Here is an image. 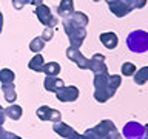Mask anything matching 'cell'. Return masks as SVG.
Masks as SVG:
<instances>
[{
    "mask_svg": "<svg viewBox=\"0 0 148 139\" xmlns=\"http://www.w3.org/2000/svg\"><path fill=\"white\" fill-rule=\"evenodd\" d=\"M147 136V127L136 120H130L125 124L122 130V138L125 139H145Z\"/></svg>",
    "mask_w": 148,
    "mask_h": 139,
    "instance_id": "4",
    "label": "cell"
},
{
    "mask_svg": "<svg viewBox=\"0 0 148 139\" xmlns=\"http://www.w3.org/2000/svg\"><path fill=\"white\" fill-rule=\"evenodd\" d=\"M90 70L94 74H106L108 73V68L105 65V56L96 53L90 59Z\"/></svg>",
    "mask_w": 148,
    "mask_h": 139,
    "instance_id": "11",
    "label": "cell"
},
{
    "mask_svg": "<svg viewBox=\"0 0 148 139\" xmlns=\"http://www.w3.org/2000/svg\"><path fill=\"white\" fill-rule=\"evenodd\" d=\"M0 110H3V108H2V105H0Z\"/></svg>",
    "mask_w": 148,
    "mask_h": 139,
    "instance_id": "35",
    "label": "cell"
},
{
    "mask_svg": "<svg viewBox=\"0 0 148 139\" xmlns=\"http://www.w3.org/2000/svg\"><path fill=\"white\" fill-rule=\"evenodd\" d=\"M105 2L108 5L110 11L113 12L116 17H125L133 11L131 6H130L125 0H105Z\"/></svg>",
    "mask_w": 148,
    "mask_h": 139,
    "instance_id": "8",
    "label": "cell"
},
{
    "mask_svg": "<svg viewBox=\"0 0 148 139\" xmlns=\"http://www.w3.org/2000/svg\"><path fill=\"white\" fill-rule=\"evenodd\" d=\"M83 134H85L88 139H114L119 134V131H117V128H116L113 120L103 119V120H100L96 127L88 128Z\"/></svg>",
    "mask_w": 148,
    "mask_h": 139,
    "instance_id": "1",
    "label": "cell"
},
{
    "mask_svg": "<svg viewBox=\"0 0 148 139\" xmlns=\"http://www.w3.org/2000/svg\"><path fill=\"white\" fill-rule=\"evenodd\" d=\"M29 2V5H34V6H39V5L43 3V0H28Z\"/></svg>",
    "mask_w": 148,
    "mask_h": 139,
    "instance_id": "31",
    "label": "cell"
},
{
    "mask_svg": "<svg viewBox=\"0 0 148 139\" xmlns=\"http://www.w3.org/2000/svg\"><path fill=\"white\" fill-rule=\"evenodd\" d=\"M3 139H22V138L17 136V134H14V133H11V131H6L5 136H3Z\"/></svg>",
    "mask_w": 148,
    "mask_h": 139,
    "instance_id": "30",
    "label": "cell"
},
{
    "mask_svg": "<svg viewBox=\"0 0 148 139\" xmlns=\"http://www.w3.org/2000/svg\"><path fill=\"white\" fill-rule=\"evenodd\" d=\"M133 81L136 85H143V83H147L148 81V67H143L140 70H136V73L133 74Z\"/></svg>",
    "mask_w": 148,
    "mask_h": 139,
    "instance_id": "20",
    "label": "cell"
},
{
    "mask_svg": "<svg viewBox=\"0 0 148 139\" xmlns=\"http://www.w3.org/2000/svg\"><path fill=\"white\" fill-rule=\"evenodd\" d=\"M40 37H42V40H43L45 43H46V42H49L54 37V28H45Z\"/></svg>",
    "mask_w": 148,
    "mask_h": 139,
    "instance_id": "28",
    "label": "cell"
},
{
    "mask_svg": "<svg viewBox=\"0 0 148 139\" xmlns=\"http://www.w3.org/2000/svg\"><path fill=\"white\" fill-rule=\"evenodd\" d=\"M120 70H122V74H123V76H133V74L136 73V65L131 63V62H125Z\"/></svg>",
    "mask_w": 148,
    "mask_h": 139,
    "instance_id": "26",
    "label": "cell"
},
{
    "mask_svg": "<svg viewBox=\"0 0 148 139\" xmlns=\"http://www.w3.org/2000/svg\"><path fill=\"white\" fill-rule=\"evenodd\" d=\"M2 91H3V96L6 102L9 104H14L17 99V93H16V85L14 83H6V85H2Z\"/></svg>",
    "mask_w": 148,
    "mask_h": 139,
    "instance_id": "17",
    "label": "cell"
},
{
    "mask_svg": "<svg viewBox=\"0 0 148 139\" xmlns=\"http://www.w3.org/2000/svg\"><path fill=\"white\" fill-rule=\"evenodd\" d=\"M34 14L37 16V19H39V22L43 26H46V28H54L56 25H57V22H59L57 17L53 16L51 9L46 6V5H43V3L34 8Z\"/></svg>",
    "mask_w": 148,
    "mask_h": 139,
    "instance_id": "5",
    "label": "cell"
},
{
    "mask_svg": "<svg viewBox=\"0 0 148 139\" xmlns=\"http://www.w3.org/2000/svg\"><path fill=\"white\" fill-rule=\"evenodd\" d=\"M71 20L76 23V25H79V26H82V28H86V25H88V22H90V19H88V16L85 12H80V11H74L71 16H68Z\"/></svg>",
    "mask_w": 148,
    "mask_h": 139,
    "instance_id": "19",
    "label": "cell"
},
{
    "mask_svg": "<svg viewBox=\"0 0 148 139\" xmlns=\"http://www.w3.org/2000/svg\"><path fill=\"white\" fill-rule=\"evenodd\" d=\"M36 114H37V118H39L40 120H49V122H59L60 119H62V114H60V111L59 110H56V108H51V107L48 105H42L37 108L36 111Z\"/></svg>",
    "mask_w": 148,
    "mask_h": 139,
    "instance_id": "9",
    "label": "cell"
},
{
    "mask_svg": "<svg viewBox=\"0 0 148 139\" xmlns=\"http://www.w3.org/2000/svg\"><path fill=\"white\" fill-rule=\"evenodd\" d=\"M3 113H5V116H6V118H9V119L18 120V119L22 118V114H23V110H22L20 105L11 104L9 107H6V108H3Z\"/></svg>",
    "mask_w": 148,
    "mask_h": 139,
    "instance_id": "16",
    "label": "cell"
},
{
    "mask_svg": "<svg viewBox=\"0 0 148 139\" xmlns=\"http://www.w3.org/2000/svg\"><path fill=\"white\" fill-rule=\"evenodd\" d=\"M114 139H125V138H122V134H117V136H116ZM145 139H147V138H145Z\"/></svg>",
    "mask_w": 148,
    "mask_h": 139,
    "instance_id": "34",
    "label": "cell"
},
{
    "mask_svg": "<svg viewBox=\"0 0 148 139\" xmlns=\"http://www.w3.org/2000/svg\"><path fill=\"white\" fill-rule=\"evenodd\" d=\"M56 97L60 102H74L79 97V88L76 85H68V87H60L56 91Z\"/></svg>",
    "mask_w": 148,
    "mask_h": 139,
    "instance_id": "10",
    "label": "cell"
},
{
    "mask_svg": "<svg viewBox=\"0 0 148 139\" xmlns=\"http://www.w3.org/2000/svg\"><path fill=\"white\" fill-rule=\"evenodd\" d=\"M2 30H3V14L0 11V32H2Z\"/></svg>",
    "mask_w": 148,
    "mask_h": 139,
    "instance_id": "32",
    "label": "cell"
},
{
    "mask_svg": "<svg viewBox=\"0 0 148 139\" xmlns=\"http://www.w3.org/2000/svg\"><path fill=\"white\" fill-rule=\"evenodd\" d=\"M14 79H16V74H14L12 70H9V68H2L0 70V82H2V85L14 83Z\"/></svg>",
    "mask_w": 148,
    "mask_h": 139,
    "instance_id": "22",
    "label": "cell"
},
{
    "mask_svg": "<svg viewBox=\"0 0 148 139\" xmlns=\"http://www.w3.org/2000/svg\"><path fill=\"white\" fill-rule=\"evenodd\" d=\"M5 133H6V130H5L2 125H0V139H3V136H5Z\"/></svg>",
    "mask_w": 148,
    "mask_h": 139,
    "instance_id": "33",
    "label": "cell"
},
{
    "mask_svg": "<svg viewBox=\"0 0 148 139\" xmlns=\"http://www.w3.org/2000/svg\"><path fill=\"white\" fill-rule=\"evenodd\" d=\"M127 46L131 53H145L148 50V32L142 30L131 31L127 37Z\"/></svg>",
    "mask_w": 148,
    "mask_h": 139,
    "instance_id": "3",
    "label": "cell"
},
{
    "mask_svg": "<svg viewBox=\"0 0 148 139\" xmlns=\"http://www.w3.org/2000/svg\"><path fill=\"white\" fill-rule=\"evenodd\" d=\"M120 83H122V77L119 74H113V76L108 77V88L113 93H116V90L120 87Z\"/></svg>",
    "mask_w": 148,
    "mask_h": 139,
    "instance_id": "25",
    "label": "cell"
},
{
    "mask_svg": "<svg viewBox=\"0 0 148 139\" xmlns=\"http://www.w3.org/2000/svg\"><path fill=\"white\" fill-rule=\"evenodd\" d=\"M74 12V0H60L57 6V16H62L63 19L71 16Z\"/></svg>",
    "mask_w": 148,
    "mask_h": 139,
    "instance_id": "13",
    "label": "cell"
},
{
    "mask_svg": "<svg viewBox=\"0 0 148 139\" xmlns=\"http://www.w3.org/2000/svg\"><path fill=\"white\" fill-rule=\"evenodd\" d=\"M65 53H66V57L71 60V62L76 63L80 70H90V59H86L77 48H74V46H68Z\"/></svg>",
    "mask_w": 148,
    "mask_h": 139,
    "instance_id": "7",
    "label": "cell"
},
{
    "mask_svg": "<svg viewBox=\"0 0 148 139\" xmlns=\"http://www.w3.org/2000/svg\"><path fill=\"white\" fill-rule=\"evenodd\" d=\"M62 25H63L65 34H66L68 39H69V46H74V48L79 50L83 45V40L86 39V28H82V26L76 25L69 17L63 19Z\"/></svg>",
    "mask_w": 148,
    "mask_h": 139,
    "instance_id": "2",
    "label": "cell"
},
{
    "mask_svg": "<svg viewBox=\"0 0 148 139\" xmlns=\"http://www.w3.org/2000/svg\"><path fill=\"white\" fill-rule=\"evenodd\" d=\"M43 65H45V60H43V56L42 54H36L29 62H28V68L32 70L36 73H42L43 71Z\"/></svg>",
    "mask_w": 148,
    "mask_h": 139,
    "instance_id": "18",
    "label": "cell"
},
{
    "mask_svg": "<svg viewBox=\"0 0 148 139\" xmlns=\"http://www.w3.org/2000/svg\"><path fill=\"white\" fill-rule=\"evenodd\" d=\"M42 73H45L46 76H49V77H57L59 73H60V65L57 62H48V63L43 65V71Z\"/></svg>",
    "mask_w": 148,
    "mask_h": 139,
    "instance_id": "21",
    "label": "cell"
},
{
    "mask_svg": "<svg viewBox=\"0 0 148 139\" xmlns=\"http://www.w3.org/2000/svg\"><path fill=\"white\" fill-rule=\"evenodd\" d=\"M63 85H65V83H63V81L60 77H49V76H46L45 81H43L45 90L49 91V93H56L60 87H63Z\"/></svg>",
    "mask_w": 148,
    "mask_h": 139,
    "instance_id": "14",
    "label": "cell"
},
{
    "mask_svg": "<svg viewBox=\"0 0 148 139\" xmlns=\"http://www.w3.org/2000/svg\"><path fill=\"white\" fill-rule=\"evenodd\" d=\"M11 3H12V6L16 8V9H22L25 5H29V2H28V0H12Z\"/></svg>",
    "mask_w": 148,
    "mask_h": 139,
    "instance_id": "29",
    "label": "cell"
},
{
    "mask_svg": "<svg viewBox=\"0 0 148 139\" xmlns=\"http://www.w3.org/2000/svg\"><path fill=\"white\" fill-rule=\"evenodd\" d=\"M99 40H100V43L103 45L105 48H108V50H114L116 46H117V43H119V37L113 31L102 32V34L99 36Z\"/></svg>",
    "mask_w": 148,
    "mask_h": 139,
    "instance_id": "12",
    "label": "cell"
},
{
    "mask_svg": "<svg viewBox=\"0 0 148 139\" xmlns=\"http://www.w3.org/2000/svg\"><path fill=\"white\" fill-rule=\"evenodd\" d=\"M43 46H45V42L42 40V37H34L31 42H29V50L32 51V53H36V54H39L42 50H43Z\"/></svg>",
    "mask_w": 148,
    "mask_h": 139,
    "instance_id": "24",
    "label": "cell"
},
{
    "mask_svg": "<svg viewBox=\"0 0 148 139\" xmlns=\"http://www.w3.org/2000/svg\"><path fill=\"white\" fill-rule=\"evenodd\" d=\"M53 130H54V133H57L59 136H62L63 139H88L85 134L77 133L73 127H69L68 124L62 122V120H59V122H54Z\"/></svg>",
    "mask_w": 148,
    "mask_h": 139,
    "instance_id": "6",
    "label": "cell"
},
{
    "mask_svg": "<svg viewBox=\"0 0 148 139\" xmlns=\"http://www.w3.org/2000/svg\"><path fill=\"white\" fill-rule=\"evenodd\" d=\"M114 96V93H111L110 90H94V99L99 104H105L106 100H110Z\"/></svg>",
    "mask_w": 148,
    "mask_h": 139,
    "instance_id": "23",
    "label": "cell"
},
{
    "mask_svg": "<svg viewBox=\"0 0 148 139\" xmlns=\"http://www.w3.org/2000/svg\"><path fill=\"white\" fill-rule=\"evenodd\" d=\"M108 77H110L108 73H106V74H94V79H92L94 90H110V88H108ZM111 93H113V91H111ZM114 94H116V93H114Z\"/></svg>",
    "mask_w": 148,
    "mask_h": 139,
    "instance_id": "15",
    "label": "cell"
},
{
    "mask_svg": "<svg viewBox=\"0 0 148 139\" xmlns=\"http://www.w3.org/2000/svg\"><path fill=\"white\" fill-rule=\"evenodd\" d=\"M130 6H131V9H140L147 5V0H125Z\"/></svg>",
    "mask_w": 148,
    "mask_h": 139,
    "instance_id": "27",
    "label": "cell"
}]
</instances>
